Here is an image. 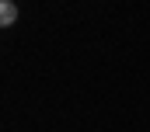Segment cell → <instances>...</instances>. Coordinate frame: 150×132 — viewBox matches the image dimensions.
I'll return each mask as SVG.
<instances>
[{
	"instance_id": "6da1fadb",
	"label": "cell",
	"mask_w": 150,
	"mask_h": 132,
	"mask_svg": "<svg viewBox=\"0 0 150 132\" xmlns=\"http://www.w3.org/2000/svg\"><path fill=\"white\" fill-rule=\"evenodd\" d=\"M14 21H18V7H14L11 0H4V4H0V25H4V28H11Z\"/></svg>"
}]
</instances>
